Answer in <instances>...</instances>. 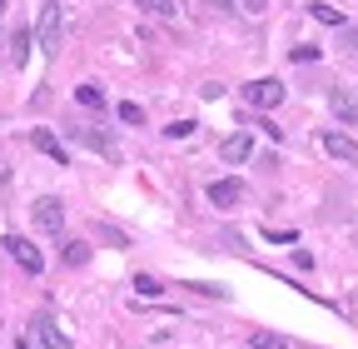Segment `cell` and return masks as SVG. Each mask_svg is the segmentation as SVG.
Segmentation results:
<instances>
[{
    "label": "cell",
    "mask_w": 358,
    "mask_h": 349,
    "mask_svg": "<svg viewBox=\"0 0 358 349\" xmlns=\"http://www.w3.org/2000/svg\"><path fill=\"white\" fill-rule=\"evenodd\" d=\"M60 40H65V6H60V0H45L40 20H35V46L45 55H60Z\"/></svg>",
    "instance_id": "obj_1"
},
{
    "label": "cell",
    "mask_w": 358,
    "mask_h": 349,
    "mask_svg": "<svg viewBox=\"0 0 358 349\" xmlns=\"http://www.w3.org/2000/svg\"><path fill=\"white\" fill-rule=\"evenodd\" d=\"M279 100H284V80H274V75L244 85V105H254V110H274Z\"/></svg>",
    "instance_id": "obj_2"
},
{
    "label": "cell",
    "mask_w": 358,
    "mask_h": 349,
    "mask_svg": "<svg viewBox=\"0 0 358 349\" xmlns=\"http://www.w3.org/2000/svg\"><path fill=\"white\" fill-rule=\"evenodd\" d=\"M30 220H35V230H45V235H60V230H65V205H60L55 195H40V200L30 205Z\"/></svg>",
    "instance_id": "obj_3"
},
{
    "label": "cell",
    "mask_w": 358,
    "mask_h": 349,
    "mask_svg": "<svg viewBox=\"0 0 358 349\" xmlns=\"http://www.w3.org/2000/svg\"><path fill=\"white\" fill-rule=\"evenodd\" d=\"M0 245L10 249V259H15V265H20L25 275H40V270H45V259H40V249H35V245H30L25 235H6Z\"/></svg>",
    "instance_id": "obj_4"
},
{
    "label": "cell",
    "mask_w": 358,
    "mask_h": 349,
    "mask_svg": "<svg viewBox=\"0 0 358 349\" xmlns=\"http://www.w3.org/2000/svg\"><path fill=\"white\" fill-rule=\"evenodd\" d=\"M30 334H35L40 349H70V334H65L50 315H35V320H30Z\"/></svg>",
    "instance_id": "obj_5"
},
{
    "label": "cell",
    "mask_w": 358,
    "mask_h": 349,
    "mask_svg": "<svg viewBox=\"0 0 358 349\" xmlns=\"http://www.w3.org/2000/svg\"><path fill=\"white\" fill-rule=\"evenodd\" d=\"M244 180H234V174H229V180H214L209 185V205H219V210H239L244 205Z\"/></svg>",
    "instance_id": "obj_6"
},
{
    "label": "cell",
    "mask_w": 358,
    "mask_h": 349,
    "mask_svg": "<svg viewBox=\"0 0 358 349\" xmlns=\"http://www.w3.org/2000/svg\"><path fill=\"white\" fill-rule=\"evenodd\" d=\"M70 135H75L80 145H90V150H95V155H105V160H120V145H115L110 135H100V130H90V125H75V130H70Z\"/></svg>",
    "instance_id": "obj_7"
},
{
    "label": "cell",
    "mask_w": 358,
    "mask_h": 349,
    "mask_svg": "<svg viewBox=\"0 0 358 349\" xmlns=\"http://www.w3.org/2000/svg\"><path fill=\"white\" fill-rule=\"evenodd\" d=\"M319 145H324V155H334V160H343V165H353V160H358V140L338 135V130H324Z\"/></svg>",
    "instance_id": "obj_8"
},
{
    "label": "cell",
    "mask_w": 358,
    "mask_h": 349,
    "mask_svg": "<svg viewBox=\"0 0 358 349\" xmlns=\"http://www.w3.org/2000/svg\"><path fill=\"white\" fill-rule=\"evenodd\" d=\"M329 110H334V120L358 125V95H353V90H334V95H329Z\"/></svg>",
    "instance_id": "obj_9"
},
{
    "label": "cell",
    "mask_w": 358,
    "mask_h": 349,
    "mask_svg": "<svg viewBox=\"0 0 358 349\" xmlns=\"http://www.w3.org/2000/svg\"><path fill=\"white\" fill-rule=\"evenodd\" d=\"M30 145H35L40 155H50L55 165H70V155H65V145H60V140L50 135V130H35V135H30Z\"/></svg>",
    "instance_id": "obj_10"
},
{
    "label": "cell",
    "mask_w": 358,
    "mask_h": 349,
    "mask_svg": "<svg viewBox=\"0 0 358 349\" xmlns=\"http://www.w3.org/2000/svg\"><path fill=\"white\" fill-rule=\"evenodd\" d=\"M254 155V140L249 135H229V140H224V160H229V165H244Z\"/></svg>",
    "instance_id": "obj_11"
},
{
    "label": "cell",
    "mask_w": 358,
    "mask_h": 349,
    "mask_svg": "<svg viewBox=\"0 0 358 349\" xmlns=\"http://www.w3.org/2000/svg\"><path fill=\"white\" fill-rule=\"evenodd\" d=\"M308 15H313V20H324V25H348V20H343V11H334V6H319V0L308 6Z\"/></svg>",
    "instance_id": "obj_12"
},
{
    "label": "cell",
    "mask_w": 358,
    "mask_h": 349,
    "mask_svg": "<svg viewBox=\"0 0 358 349\" xmlns=\"http://www.w3.org/2000/svg\"><path fill=\"white\" fill-rule=\"evenodd\" d=\"M60 259H65V265H85V259H90V245H80V240H70V245L60 249Z\"/></svg>",
    "instance_id": "obj_13"
},
{
    "label": "cell",
    "mask_w": 358,
    "mask_h": 349,
    "mask_svg": "<svg viewBox=\"0 0 358 349\" xmlns=\"http://www.w3.org/2000/svg\"><path fill=\"white\" fill-rule=\"evenodd\" d=\"M249 344H254V349H289V339H284V334H268V329H259Z\"/></svg>",
    "instance_id": "obj_14"
},
{
    "label": "cell",
    "mask_w": 358,
    "mask_h": 349,
    "mask_svg": "<svg viewBox=\"0 0 358 349\" xmlns=\"http://www.w3.org/2000/svg\"><path fill=\"white\" fill-rule=\"evenodd\" d=\"M140 6H145L150 15H164V20H169V15H179V0H140Z\"/></svg>",
    "instance_id": "obj_15"
},
{
    "label": "cell",
    "mask_w": 358,
    "mask_h": 349,
    "mask_svg": "<svg viewBox=\"0 0 358 349\" xmlns=\"http://www.w3.org/2000/svg\"><path fill=\"white\" fill-rule=\"evenodd\" d=\"M75 100H80V105H90V110H95V105H105L100 85H80V90H75Z\"/></svg>",
    "instance_id": "obj_16"
},
{
    "label": "cell",
    "mask_w": 358,
    "mask_h": 349,
    "mask_svg": "<svg viewBox=\"0 0 358 349\" xmlns=\"http://www.w3.org/2000/svg\"><path fill=\"white\" fill-rule=\"evenodd\" d=\"M134 294H150V299H155V294H164V285H159L155 275H140V280H134Z\"/></svg>",
    "instance_id": "obj_17"
},
{
    "label": "cell",
    "mask_w": 358,
    "mask_h": 349,
    "mask_svg": "<svg viewBox=\"0 0 358 349\" xmlns=\"http://www.w3.org/2000/svg\"><path fill=\"white\" fill-rule=\"evenodd\" d=\"M120 120H124V125H145V110L124 100V105H120Z\"/></svg>",
    "instance_id": "obj_18"
},
{
    "label": "cell",
    "mask_w": 358,
    "mask_h": 349,
    "mask_svg": "<svg viewBox=\"0 0 358 349\" xmlns=\"http://www.w3.org/2000/svg\"><path fill=\"white\" fill-rule=\"evenodd\" d=\"M164 135L169 140H185V135H194V125L189 120H174V125H164Z\"/></svg>",
    "instance_id": "obj_19"
},
{
    "label": "cell",
    "mask_w": 358,
    "mask_h": 349,
    "mask_svg": "<svg viewBox=\"0 0 358 349\" xmlns=\"http://www.w3.org/2000/svg\"><path fill=\"white\" fill-rule=\"evenodd\" d=\"M30 55V30H15V65H25Z\"/></svg>",
    "instance_id": "obj_20"
},
{
    "label": "cell",
    "mask_w": 358,
    "mask_h": 349,
    "mask_svg": "<svg viewBox=\"0 0 358 349\" xmlns=\"http://www.w3.org/2000/svg\"><path fill=\"white\" fill-rule=\"evenodd\" d=\"M294 60L308 65V60H319V46H294Z\"/></svg>",
    "instance_id": "obj_21"
},
{
    "label": "cell",
    "mask_w": 358,
    "mask_h": 349,
    "mask_svg": "<svg viewBox=\"0 0 358 349\" xmlns=\"http://www.w3.org/2000/svg\"><path fill=\"white\" fill-rule=\"evenodd\" d=\"M268 240H274V245H294V230H264Z\"/></svg>",
    "instance_id": "obj_22"
},
{
    "label": "cell",
    "mask_w": 358,
    "mask_h": 349,
    "mask_svg": "<svg viewBox=\"0 0 358 349\" xmlns=\"http://www.w3.org/2000/svg\"><path fill=\"white\" fill-rule=\"evenodd\" d=\"M343 30H348V46L358 50V25H343Z\"/></svg>",
    "instance_id": "obj_23"
},
{
    "label": "cell",
    "mask_w": 358,
    "mask_h": 349,
    "mask_svg": "<svg viewBox=\"0 0 358 349\" xmlns=\"http://www.w3.org/2000/svg\"><path fill=\"white\" fill-rule=\"evenodd\" d=\"M204 6H214V11H229V6H234V0H204Z\"/></svg>",
    "instance_id": "obj_24"
},
{
    "label": "cell",
    "mask_w": 358,
    "mask_h": 349,
    "mask_svg": "<svg viewBox=\"0 0 358 349\" xmlns=\"http://www.w3.org/2000/svg\"><path fill=\"white\" fill-rule=\"evenodd\" d=\"M15 349H30V334H25V339H15Z\"/></svg>",
    "instance_id": "obj_25"
},
{
    "label": "cell",
    "mask_w": 358,
    "mask_h": 349,
    "mask_svg": "<svg viewBox=\"0 0 358 349\" xmlns=\"http://www.w3.org/2000/svg\"><path fill=\"white\" fill-rule=\"evenodd\" d=\"M6 6H10V0H0V11H6Z\"/></svg>",
    "instance_id": "obj_26"
}]
</instances>
